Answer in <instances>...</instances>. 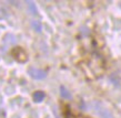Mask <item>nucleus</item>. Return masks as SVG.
<instances>
[{
	"instance_id": "f257e3e1",
	"label": "nucleus",
	"mask_w": 121,
	"mask_h": 118,
	"mask_svg": "<svg viewBox=\"0 0 121 118\" xmlns=\"http://www.w3.org/2000/svg\"><path fill=\"white\" fill-rule=\"evenodd\" d=\"M11 54L15 57L16 61H18L19 63H25V62H27V60H28L27 52L22 48H20V46H16V48L12 49Z\"/></svg>"
},
{
	"instance_id": "f03ea898",
	"label": "nucleus",
	"mask_w": 121,
	"mask_h": 118,
	"mask_svg": "<svg viewBox=\"0 0 121 118\" xmlns=\"http://www.w3.org/2000/svg\"><path fill=\"white\" fill-rule=\"evenodd\" d=\"M28 73L35 80H43L47 76V73L43 70H40V69H37V67H29Z\"/></svg>"
},
{
	"instance_id": "7ed1b4c3",
	"label": "nucleus",
	"mask_w": 121,
	"mask_h": 118,
	"mask_svg": "<svg viewBox=\"0 0 121 118\" xmlns=\"http://www.w3.org/2000/svg\"><path fill=\"white\" fill-rule=\"evenodd\" d=\"M33 100L36 102V103H40V102H42V100L44 99V97H46V94H44V92H42V91H37V92L33 93Z\"/></svg>"
},
{
	"instance_id": "20e7f679",
	"label": "nucleus",
	"mask_w": 121,
	"mask_h": 118,
	"mask_svg": "<svg viewBox=\"0 0 121 118\" xmlns=\"http://www.w3.org/2000/svg\"><path fill=\"white\" fill-rule=\"evenodd\" d=\"M60 95L62 96L63 98H66V99H71V98H72L71 93H70L65 86H61V87H60Z\"/></svg>"
},
{
	"instance_id": "39448f33",
	"label": "nucleus",
	"mask_w": 121,
	"mask_h": 118,
	"mask_svg": "<svg viewBox=\"0 0 121 118\" xmlns=\"http://www.w3.org/2000/svg\"><path fill=\"white\" fill-rule=\"evenodd\" d=\"M31 27L33 28V30L36 32H41L42 31V26H41V22L38 21V20H33L31 22Z\"/></svg>"
},
{
	"instance_id": "423d86ee",
	"label": "nucleus",
	"mask_w": 121,
	"mask_h": 118,
	"mask_svg": "<svg viewBox=\"0 0 121 118\" xmlns=\"http://www.w3.org/2000/svg\"><path fill=\"white\" fill-rule=\"evenodd\" d=\"M28 4H29L30 11H32L31 13H33V15H37V10H36V6H35V4H33V2H28Z\"/></svg>"
},
{
	"instance_id": "0eeeda50",
	"label": "nucleus",
	"mask_w": 121,
	"mask_h": 118,
	"mask_svg": "<svg viewBox=\"0 0 121 118\" xmlns=\"http://www.w3.org/2000/svg\"><path fill=\"white\" fill-rule=\"evenodd\" d=\"M102 118H110V117H102Z\"/></svg>"
}]
</instances>
